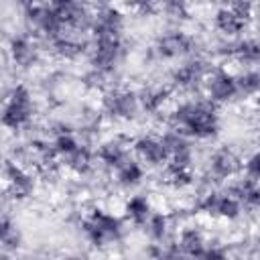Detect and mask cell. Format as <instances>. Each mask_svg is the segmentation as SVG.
<instances>
[{
  "mask_svg": "<svg viewBox=\"0 0 260 260\" xmlns=\"http://www.w3.org/2000/svg\"><path fill=\"white\" fill-rule=\"evenodd\" d=\"M228 191L242 203V207L260 209V181L250 177H240L230 185Z\"/></svg>",
  "mask_w": 260,
  "mask_h": 260,
  "instance_id": "cell-19",
  "label": "cell"
},
{
  "mask_svg": "<svg viewBox=\"0 0 260 260\" xmlns=\"http://www.w3.org/2000/svg\"><path fill=\"white\" fill-rule=\"evenodd\" d=\"M195 47H197V43H195L193 35H189L181 28H171L156 37V41L152 45V53L162 61H175V59L193 57Z\"/></svg>",
  "mask_w": 260,
  "mask_h": 260,
  "instance_id": "cell-5",
  "label": "cell"
},
{
  "mask_svg": "<svg viewBox=\"0 0 260 260\" xmlns=\"http://www.w3.org/2000/svg\"><path fill=\"white\" fill-rule=\"evenodd\" d=\"M81 232L93 248H108V246H114L116 242L122 240L124 221H122V217H118L106 209L95 207L83 217Z\"/></svg>",
  "mask_w": 260,
  "mask_h": 260,
  "instance_id": "cell-2",
  "label": "cell"
},
{
  "mask_svg": "<svg viewBox=\"0 0 260 260\" xmlns=\"http://www.w3.org/2000/svg\"><path fill=\"white\" fill-rule=\"evenodd\" d=\"M132 150L138 158V162L146 165V167H162L169 162V154L167 148L162 144L160 136H152V134H142L136 140H132Z\"/></svg>",
  "mask_w": 260,
  "mask_h": 260,
  "instance_id": "cell-16",
  "label": "cell"
},
{
  "mask_svg": "<svg viewBox=\"0 0 260 260\" xmlns=\"http://www.w3.org/2000/svg\"><path fill=\"white\" fill-rule=\"evenodd\" d=\"M162 144L167 148L169 154V162H167V171H183V173H193V146L189 136H185L181 130L171 128L167 132L160 134Z\"/></svg>",
  "mask_w": 260,
  "mask_h": 260,
  "instance_id": "cell-7",
  "label": "cell"
},
{
  "mask_svg": "<svg viewBox=\"0 0 260 260\" xmlns=\"http://www.w3.org/2000/svg\"><path fill=\"white\" fill-rule=\"evenodd\" d=\"M126 55V43L124 37H116V39H95L89 45L87 57H89V65L91 71L108 77L112 75L118 65L122 63Z\"/></svg>",
  "mask_w": 260,
  "mask_h": 260,
  "instance_id": "cell-4",
  "label": "cell"
},
{
  "mask_svg": "<svg viewBox=\"0 0 260 260\" xmlns=\"http://www.w3.org/2000/svg\"><path fill=\"white\" fill-rule=\"evenodd\" d=\"M30 260H47V258H41V256H37V258H30Z\"/></svg>",
  "mask_w": 260,
  "mask_h": 260,
  "instance_id": "cell-32",
  "label": "cell"
},
{
  "mask_svg": "<svg viewBox=\"0 0 260 260\" xmlns=\"http://www.w3.org/2000/svg\"><path fill=\"white\" fill-rule=\"evenodd\" d=\"M8 55L16 69H32L41 59L39 39L30 30L12 35L8 41Z\"/></svg>",
  "mask_w": 260,
  "mask_h": 260,
  "instance_id": "cell-11",
  "label": "cell"
},
{
  "mask_svg": "<svg viewBox=\"0 0 260 260\" xmlns=\"http://www.w3.org/2000/svg\"><path fill=\"white\" fill-rule=\"evenodd\" d=\"M89 37H91V41L124 37V12L118 6H112V4L98 6L93 10Z\"/></svg>",
  "mask_w": 260,
  "mask_h": 260,
  "instance_id": "cell-10",
  "label": "cell"
},
{
  "mask_svg": "<svg viewBox=\"0 0 260 260\" xmlns=\"http://www.w3.org/2000/svg\"><path fill=\"white\" fill-rule=\"evenodd\" d=\"M185 260H230V256L221 246H207L201 254L193 258H185Z\"/></svg>",
  "mask_w": 260,
  "mask_h": 260,
  "instance_id": "cell-28",
  "label": "cell"
},
{
  "mask_svg": "<svg viewBox=\"0 0 260 260\" xmlns=\"http://www.w3.org/2000/svg\"><path fill=\"white\" fill-rule=\"evenodd\" d=\"M171 124L189 138H197V140L213 138L219 132L217 106L211 104L207 98L185 100L171 112Z\"/></svg>",
  "mask_w": 260,
  "mask_h": 260,
  "instance_id": "cell-1",
  "label": "cell"
},
{
  "mask_svg": "<svg viewBox=\"0 0 260 260\" xmlns=\"http://www.w3.org/2000/svg\"><path fill=\"white\" fill-rule=\"evenodd\" d=\"M95 152L87 146V144H81L75 152H71L67 158L61 160V165H65L71 173L75 175H87L91 169H93V162H95Z\"/></svg>",
  "mask_w": 260,
  "mask_h": 260,
  "instance_id": "cell-23",
  "label": "cell"
},
{
  "mask_svg": "<svg viewBox=\"0 0 260 260\" xmlns=\"http://www.w3.org/2000/svg\"><path fill=\"white\" fill-rule=\"evenodd\" d=\"M169 228H171V219L162 211H154L150 215V219L144 223V232L152 244H165V240L169 236Z\"/></svg>",
  "mask_w": 260,
  "mask_h": 260,
  "instance_id": "cell-26",
  "label": "cell"
},
{
  "mask_svg": "<svg viewBox=\"0 0 260 260\" xmlns=\"http://www.w3.org/2000/svg\"><path fill=\"white\" fill-rule=\"evenodd\" d=\"M242 169H244V162L240 160V156L232 148H225V146L213 150L207 158V173L217 183L232 181L234 177H238Z\"/></svg>",
  "mask_w": 260,
  "mask_h": 260,
  "instance_id": "cell-15",
  "label": "cell"
},
{
  "mask_svg": "<svg viewBox=\"0 0 260 260\" xmlns=\"http://www.w3.org/2000/svg\"><path fill=\"white\" fill-rule=\"evenodd\" d=\"M238 81V98H254L260 95V69H244L236 75Z\"/></svg>",
  "mask_w": 260,
  "mask_h": 260,
  "instance_id": "cell-27",
  "label": "cell"
},
{
  "mask_svg": "<svg viewBox=\"0 0 260 260\" xmlns=\"http://www.w3.org/2000/svg\"><path fill=\"white\" fill-rule=\"evenodd\" d=\"M205 98L219 106V104H228L232 100L238 98V81H236V73L228 71L225 67H217L209 73L207 81H205Z\"/></svg>",
  "mask_w": 260,
  "mask_h": 260,
  "instance_id": "cell-12",
  "label": "cell"
},
{
  "mask_svg": "<svg viewBox=\"0 0 260 260\" xmlns=\"http://www.w3.org/2000/svg\"><path fill=\"white\" fill-rule=\"evenodd\" d=\"M252 18V4H225L213 14V26L223 37H240Z\"/></svg>",
  "mask_w": 260,
  "mask_h": 260,
  "instance_id": "cell-9",
  "label": "cell"
},
{
  "mask_svg": "<svg viewBox=\"0 0 260 260\" xmlns=\"http://www.w3.org/2000/svg\"><path fill=\"white\" fill-rule=\"evenodd\" d=\"M4 183H6V191L16 201L28 199L37 189L35 175L28 169H24L22 165L12 162V160H6V165H4Z\"/></svg>",
  "mask_w": 260,
  "mask_h": 260,
  "instance_id": "cell-14",
  "label": "cell"
},
{
  "mask_svg": "<svg viewBox=\"0 0 260 260\" xmlns=\"http://www.w3.org/2000/svg\"><path fill=\"white\" fill-rule=\"evenodd\" d=\"M63 260H85V258H81V256H65Z\"/></svg>",
  "mask_w": 260,
  "mask_h": 260,
  "instance_id": "cell-30",
  "label": "cell"
},
{
  "mask_svg": "<svg viewBox=\"0 0 260 260\" xmlns=\"http://www.w3.org/2000/svg\"><path fill=\"white\" fill-rule=\"evenodd\" d=\"M232 61L244 65L246 69H260V41L258 39H238L223 47L221 51Z\"/></svg>",
  "mask_w": 260,
  "mask_h": 260,
  "instance_id": "cell-18",
  "label": "cell"
},
{
  "mask_svg": "<svg viewBox=\"0 0 260 260\" xmlns=\"http://www.w3.org/2000/svg\"><path fill=\"white\" fill-rule=\"evenodd\" d=\"M102 110L112 120H134L142 110L138 91L126 87H112L102 98Z\"/></svg>",
  "mask_w": 260,
  "mask_h": 260,
  "instance_id": "cell-6",
  "label": "cell"
},
{
  "mask_svg": "<svg viewBox=\"0 0 260 260\" xmlns=\"http://www.w3.org/2000/svg\"><path fill=\"white\" fill-rule=\"evenodd\" d=\"M244 173H246V177L260 181V150H256L254 154H250V156L246 158V162H244Z\"/></svg>",
  "mask_w": 260,
  "mask_h": 260,
  "instance_id": "cell-29",
  "label": "cell"
},
{
  "mask_svg": "<svg viewBox=\"0 0 260 260\" xmlns=\"http://www.w3.org/2000/svg\"><path fill=\"white\" fill-rule=\"evenodd\" d=\"M199 209L203 213L211 215V217L228 219V221L238 219L242 215V211H244L242 203L230 191H209L199 201Z\"/></svg>",
  "mask_w": 260,
  "mask_h": 260,
  "instance_id": "cell-13",
  "label": "cell"
},
{
  "mask_svg": "<svg viewBox=\"0 0 260 260\" xmlns=\"http://www.w3.org/2000/svg\"><path fill=\"white\" fill-rule=\"evenodd\" d=\"M0 260H12V256L10 254H6V252H2V258Z\"/></svg>",
  "mask_w": 260,
  "mask_h": 260,
  "instance_id": "cell-31",
  "label": "cell"
},
{
  "mask_svg": "<svg viewBox=\"0 0 260 260\" xmlns=\"http://www.w3.org/2000/svg\"><path fill=\"white\" fill-rule=\"evenodd\" d=\"M140 98V108L146 114H160L171 98V89L165 85H150L144 87L142 91H138Z\"/></svg>",
  "mask_w": 260,
  "mask_h": 260,
  "instance_id": "cell-22",
  "label": "cell"
},
{
  "mask_svg": "<svg viewBox=\"0 0 260 260\" xmlns=\"http://www.w3.org/2000/svg\"><path fill=\"white\" fill-rule=\"evenodd\" d=\"M152 213H154V209L146 195H132L124 203V217L134 225L144 228V223L150 219Z\"/></svg>",
  "mask_w": 260,
  "mask_h": 260,
  "instance_id": "cell-21",
  "label": "cell"
},
{
  "mask_svg": "<svg viewBox=\"0 0 260 260\" xmlns=\"http://www.w3.org/2000/svg\"><path fill=\"white\" fill-rule=\"evenodd\" d=\"M177 248L179 252L183 254V258H193L197 254H201L205 248H207V240H205V234L195 228V225H187L179 232L177 236Z\"/></svg>",
  "mask_w": 260,
  "mask_h": 260,
  "instance_id": "cell-20",
  "label": "cell"
},
{
  "mask_svg": "<svg viewBox=\"0 0 260 260\" xmlns=\"http://www.w3.org/2000/svg\"><path fill=\"white\" fill-rule=\"evenodd\" d=\"M213 71V67H209V63L203 57H189L185 59L181 65H177L171 71V83L177 89L183 91H195L201 85H205L209 73Z\"/></svg>",
  "mask_w": 260,
  "mask_h": 260,
  "instance_id": "cell-8",
  "label": "cell"
},
{
  "mask_svg": "<svg viewBox=\"0 0 260 260\" xmlns=\"http://www.w3.org/2000/svg\"><path fill=\"white\" fill-rule=\"evenodd\" d=\"M142 179H144V165L138 162L136 158H130L126 165H122L116 171V183L120 189H126V191L138 187Z\"/></svg>",
  "mask_w": 260,
  "mask_h": 260,
  "instance_id": "cell-24",
  "label": "cell"
},
{
  "mask_svg": "<svg viewBox=\"0 0 260 260\" xmlns=\"http://www.w3.org/2000/svg\"><path fill=\"white\" fill-rule=\"evenodd\" d=\"M130 150H132V144L126 142L124 138H108L104 140L98 150H95V158L108 169V171H118L122 165H126L132 156H130Z\"/></svg>",
  "mask_w": 260,
  "mask_h": 260,
  "instance_id": "cell-17",
  "label": "cell"
},
{
  "mask_svg": "<svg viewBox=\"0 0 260 260\" xmlns=\"http://www.w3.org/2000/svg\"><path fill=\"white\" fill-rule=\"evenodd\" d=\"M35 118V100L30 89L24 83H14L4 100L2 108V124L8 130H22L26 128Z\"/></svg>",
  "mask_w": 260,
  "mask_h": 260,
  "instance_id": "cell-3",
  "label": "cell"
},
{
  "mask_svg": "<svg viewBox=\"0 0 260 260\" xmlns=\"http://www.w3.org/2000/svg\"><path fill=\"white\" fill-rule=\"evenodd\" d=\"M0 242H2V252L6 254H14L20 250L22 246V234L18 230V225L10 219V215H2L0 221Z\"/></svg>",
  "mask_w": 260,
  "mask_h": 260,
  "instance_id": "cell-25",
  "label": "cell"
}]
</instances>
